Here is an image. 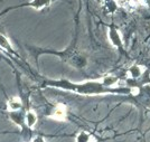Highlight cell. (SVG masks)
<instances>
[{
    "label": "cell",
    "instance_id": "1",
    "mask_svg": "<svg viewBox=\"0 0 150 142\" xmlns=\"http://www.w3.org/2000/svg\"><path fill=\"white\" fill-rule=\"evenodd\" d=\"M52 85H57V84H52ZM57 86L71 90L80 94H102V93H122L120 91H115V88L113 90L112 87H106L103 83L99 82H86L84 84H73L69 83L67 81H63L62 83H58Z\"/></svg>",
    "mask_w": 150,
    "mask_h": 142
},
{
    "label": "cell",
    "instance_id": "2",
    "mask_svg": "<svg viewBox=\"0 0 150 142\" xmlns=\"http://www.w3.org/2000/svg\"><path fill=\"white\" fill-rule=\"evenodd\" d=\"M50 5V0H30V2L23 5L21 7H30L35 10H42Z\"/></svg>",
    "mask_w": 150,
    "mask_h": 142
},
{
    "label": "cell",
    "instance_id": "3",
    "mask_svg": "<svg viewBox=\"0 0 150 142\" xmlns=\"http://www.w3.org/2000/svg\"><path fill=\"white\" fill-rule=\"evenodd\" d=\"M66 113H67L66 106H65V105H63V104H58L56 107L54 109L52 117H53V119H55V120L63 121V120H65V119H66Z\"/></svg>",
    "mask_w": 150,
    "mask_h": 142
},
{
    "label": "cell",
    "instance_id": "4",
    "mask_svg": "<svg viewBox=\"0 0 150 142\" xmlns=\"http://www.w3.org/2000/svg\"><path fill=\"white\" fill-rule=\"evenodd\" d=\"M7 105H8V109L11 112H16L21 107V101L19 97H11L8 100Z\"/></svg>",
    "mask_w": 150,
    "mask_h": 142
},
{
    "label": "cell",
    "instance_id": "5",
    "mask_svg": "<svg viewBox=\"0 0 150 142\" xmlns=\"http://www.w3.org/2000/svg\"><path fill=\"white\" fill-rule=\"evenodd\" d=\"M109 37L111 39V42H112L115 46H121V37H120L119 32L117 29H110V32H109Z\"/></svg>",
    "mask_w": 150,
    "mask_h": 142
},
{
    "label": "cell",
    "instance_id": "6",
    "mask_svg": "<svg viewBox=\"0 0 150 142\" xmlns=\"http://www.w3.org/2000/svg\"><path fill=\"white\" fill-rule=\"evenodd\" d=\"M25 121H26V124L28 126H34L36 124V122H37V117H36L35 112L33 111L27 112V114H26L25 117Z\"/></svg>",
    "mask_w": 150,
    "mask_h": 142
},
{
    "label": "cell",
    "instance_id": "7",
    "mask_svg": "<svg viewBox=\"0 0 150 142\" xmlns=\"http://www.w3.org/2000/svg\"><path fill=\"white\" fill-rule=\"evenodd\" d=\"M0 48L4 49L5 52H10L11 50V45L8 38L4 35H0Z\"/></svg>",
    "mask_w": 150,
    "mask_h": 142
},
{
    "label": "cell",
    "instance_id": "8",
    "mask_svg": "<svg viewBox=\"0 0 150 142\" xmlns=\"http://www.w3.org/2000/svg\"><path fill=\"white\" fill-rule=\"evenodd\" d=\"M91 141H92V138L86 132H81L77 136V138H76V142H91Z\"/></svg>",
    "mask_w": 150,
    "mask_h": 142
},
{
    "label": "cell",
    "instance_id": "9",
    "mask_svg": "<svg viewBox=\"0 0 150 142\" xmlns=\"http://www.w3.org/2000/svg\"><path fill=\"white\" fill-rule=\"evenodd\" d=\"M130 74L133 76V77H137L139 75L141 74L140 73V68L138 67V66H133V67L130 68Z\"/></svg>",
    "mask_w": 150,
    "mask_h": 142
},
{
    "label": "cell",
    "instance_id": "10",
    "mask_svg": "<svg viewBox=\"0 0 150 142\" xmlns=\"http://www.w3.org/2000/svg\"><path fill=\"white\" fill-rule=\"evenodd\" d=\"M92 142H95V141H92Z\"/></svg>",
    "mask_w": 150,
    "mask_h": 142
},
{
    "label": "cell",
    "instance_id": "11",
    "mask_svg": "<svg viewBox=\"0 0 150 142\" xmlns=\"http://www.w3.org/2000/svg\"><path fill=\"white\" fill-rule=\"evenodd\" d=\"M40 142H42V140H40Z\"/></svg>",
    "mask_w": 150,
    "mask_h": 142
}]
</instances>
